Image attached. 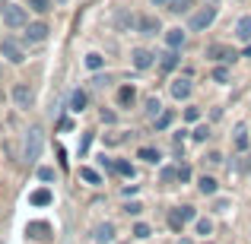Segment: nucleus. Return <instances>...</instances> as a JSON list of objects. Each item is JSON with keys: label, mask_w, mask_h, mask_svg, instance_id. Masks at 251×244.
I'll list each match as a JSON object with an SVG mask.
<instances>
[{"label": "nucleus", "mask_w": 251, "mask_h": 244, "mask_svg": "<svg viewBox=\"0 0 251 244\" xmlns=\"http://www.w3.org/2000/svg\"><path fill=\"white\" fill-rule=\"evenodd\" d=\"M42 143H45V133H42V127H32L29 130V136H25V153H23V159L25 162H38V155H42Z\"/></svg>", "instance_id": "1"}, {"label": "nucleus", "mask_w": 251, "mask_h": 244, "mask_svg": "<svg viewBox=\"0 0 251 244\" xmlns=\"http://www.w3.org/2000/svg\"><path fill=\"white\" fill-rule=\"evenodd\" d=\"M3 22L10 25V29H25V25H29L25 6H19V3H3Z\"/></svg>", "instance_id": "2"}, {"label": "nucleus", "mask_w": 251, "mask_h": 244, "mask_svg": "<svg viewBox=\"0 0 251 244\" xmlns=\"http://www.w3.org/2000/svg\"><path fill=\"white\" fill-rule=\"evenodd\" d=\"M213 19H216V6H213V3L201 6V10L191 16V32H203V29H210V25H213Z\"/></svg>", "instance_id": "3"}, {"label": "nucleus", "mask_w": 251, "mask_h": 244, "mask_svg": "<svg viewBox=\"0 0 251 244\" xmlns=\"http://www.w3.org/2000/svg\"><path fill=\"white\" fill-rule=\"evenodd\" d=\"M0 54H3L10 64H23V61H25V54H23V44H19L16 38H3V42H0Z\"/></svg>", "instance_id": "4"}, {"label": "nucleus", "mask_w": 251, "mask_h": 244, "mask_svg": "<svg viewBox=\"0 0 251 244\" xmlns=\"http://www.w3.org/2000/svg\"><path fill=\"white\" fill-rule=\"evenodd\" d=\"M188 219H194V206H178V209H172V213H169L172 232H181V225H184Z\"/></svg>", "instance_id": "5"}, {"label": "nucleus", "mask_w": 251, "mask_h": 244, "mask_svg": "<svg viewBox=\"0 0 251 244\" xmlns=\"http://www.w3.org/2000/svg\"><path fill=\"white\" fill-rule=\"evenodd\" d=\"M13 102H16L19 108H32V102H35V92H32L25 83H19V86H13Z\"/></svg>", "instance_id": "6"}, {"label": "nucleus", "mask_w": 251, "mask_h": 244, "mask_svg": "<svg viewBox=\"0 0 251 244\" xmlns=\"http://www.w3.org/2000/svg\"><path fill=\"white\" fill-rule=\"evenodd\" d=\"M207 57H210V61H235V57H239V51H235V48H226V44H210V48H207Z\"/></svg>", "instance_id": "7"}, {"label": "nucleus", "mask_w": 251, "mask_h": 244, "mask_svg": "<svg viewBox=\"0 0 251 244\" xmlns=\"http://www.w3.org/2000/svg\"><path fill=\"white\" fill-rule=\"evenodd\" d=\"M153 61H156V54H153V51H147V48H137L134 54H130V64H134L137 70H150V67H153Z\"/></svg>", "instance_id": "8"}, {"label": "nucleus", "mask_w": 251, "mask_h": 244, "mask_svg": "<svg viewBox=\"0 0 251 244\" xmlns=\"http://www.w3.org/2000/svg\"><path fill=\"white\" fill-rule=\"evenodd\" d=\"M159 29H162V22L156 16H140L137 19V32H140V35H156Z\"/></svg>", "instance_id": "9"}, {"label": "nucleus", "mask_w": 251, "mask_h": 244, "mask_svg": "<svg viewBox=\"0 0 251 244\" xmlns=\"http://www.w3.org/2000/svg\"><path fill=\"white\" fill-rule=\"evenodd\" d=\"M48 222H29V225H25V235H29V238H35V241H45L48 238Z\"/></svg>", "instance_id": "10"}, {"label": "nucleus", "mask_w": 251, "mask_h": 244, "mask_svg": "<svg viewBox=\"0 0 251 244\" xmlns=\"http://www.w3.org/2000/svg\"><path fill=\"white\" fill-rule=\"evenodd\" d=\"M25 38H29V42H45V38H48V25L45 22H32V25H25Z\"/></svg>", "instance_id": "11"}, {"label": "nucleus", "mask_w": 251, "mask_h": 244, "mask_svg": "<svg viewBox=\"0 0 251 244\" xmlns=\"http://www.w3.org/2000/svg\"><path fill=\"white\" fill-rule=\"evenodd\" d=\"M96 241H99V244H111V241H115V225H111V222L96 225Z\"/></svg>", "instance_id": "12"}, {"label": "nucleus", "mask_w": 251, "mask_h": 244, "mask_svg": "<svg viewBox=\"0 0 251 244\" xmlns=\"http://www.w3.org/2000/svg\"><path fill=\"white\" fill-rule=\"evenodd\" d=\"M232 143H235V149H239V153H245L248 149V127H235V133H232Z\"/></svg>", "instance_id": "13"}, {"label": "nucleus", "mask_w": 251, "mask_h": 244, "mask_svg": "<svg viewBox=\"0 0 251 244\" xmlns=\"http://www.w3.org/2000/svg\"><path fill=\"white\" fill-rule=\"evenodd\" d=\"M235 35L242 38V42H251V16H242L239 25H235Z\"/></svg>", "instance_id": "14"}, {"label": "nucleus", "mask_w": 251, "mask_h": 244, "mask_svg": "<svg viewBox=\"0 0 251 244\" xmlns=\"http://www.w3.org/2000/svg\"><path fill=\"white\" fill-rule=\"evenodd\" d=\"M166 42H169V48L178 51V48L184 44V32H181V29H169V32H166Z\"/></svg>", "instance_id": "15"}, {"label": "nucleus", "mask_w": 251, "mask_h": 244, "mask_svg": "<svg viewBox=\"0 0 251 244\" xmlns=\"http://www.w3.org/2000/svg\"><path fill=\"white\" fill-rule=\"evenodd\" d=\"M172 95H175V98H188L191 95V83L188 80H175V83H172Z\"/></svg>", "instance_id": "16"}, {"label": "nucleus", "mask_w": 251, "mask_h": 244, "mask_svg": "<svg viewBox=\"0 0 251 244\" xmlns=\"http://www.w3.org/2000/svg\"><path fill=\"white\" fill-rule=\"evenodd\" d=\"M134 98H137V89H134V86H124V89L118 92V105H124V108H127V105H134Z\"/></svg>", "instance_id": "17"}, {"label": "nucleus", "mask_w": 251, "mask_h": 244, "mask_svg": "<svg viewBox=\"0 0 251 244\" xmlns=\"http://www.w3.org/2000/svg\"><path fill=\"white\" fill-rule=\"evenodd\" d=\"M175 64H178V54H175V48H169L166 54H159V67H162V70H175Z\"/></svg>", "instance_id": "18"}, {"label": "nucleus", "mask_w": 251, "mask_h": 244, "mask_svg": "<svg viewBox=\"0 0 251 244\" xmlns=\"http://www.w3.org/2000/svg\"><path fill=\"white\" fill-rule=\"evenodd\" d=\"M197 187H201V194H216V187H220V184H216V177L203 175L201 181H197Z\"/></svg>", "instance_id": "19"}, {"label": "nucleus", "mask_w": 251, "mask_h": 244, "mask_svg": "<svg viewBox=\"0 0 251 244\" xmlns=\"http://www.w3.org/2000/svg\"><path fill=\"white\" fill-rule=\"evenodd\" d=\"M29 200H32V206H48V203H51V190H45V187H42V190H35Z\"/></svg>", "instance_id": "20"}, {"label": "nucleus", "mask_w": 251, "mask_h": 244, "mask_svg": "<svg viewBox=\"0 0 251 244\" xmlns=\"http://www.w3.org/2000/svg\"><path fill=\"white\" fill-rule=\"evenodd\" d=\"M83 108H86V92L76 89L74 95H70V111H83Z\"/></svg>", "instance_id": "21"}, {"label": "nucleus", "mask_w": 251, "mask_h": 244, "mask_svg": "<svg viewBox=\"0 0 251 244\" xmlns=\"http://www.w3.org/2000/svg\"><path fill=\"white\" fill-rule=\"evenodd\" d=\"M137 159H143V162H156V159H159V149H153V146H140V149H137Z\"/></svg>", "instance_id": "22"}, {"label": "nucleus", "mask_w": 251, "mask_h": 244, "mask_svg": "<svg viewBox=\"0 0 251 244\" xmlns=\"http://www.w3.org/2000/svg\"><path fill=\"white\" fill-rule=\"evenodd\" d=\"M194 6V0H169V10L172 13H188Z\"/></svg>", "instance_id": "23"}, {"label": "nucleus", "mask_w": 251, "mask_h": 244, "mask_svg": "<svg viewBox=\"0 0 251 244\" xmlns=\"http://www.w3.org/2000/svg\"><path fill=\"white\" fill-rule=\"evenodd\" d=\"M102 64H105L102 54H86V67L89 70H102Z\"/></svg>", "instance_id": "24"}, {"label": "nucleus", "mask_w": 251, "mask_h": 244, "mask_svg": "<svg viewBox=\"0 0 251 244\" xmlns=\"http://www.w3.org/2000/svg\"><path fill=\"white\" fill-rule=\"evenodd\" d=\"M172 121H175V114H172V111H162V114L156 117V130H166Z\"/></svg>", "instance_id": "25"}, {"label": "nucleus", "mask_w": 251, "mask_h": 244, "mask_svg": "<svg viewBox=\"0 0 251 244\" xmlns=\"http://www.w3.org/2000/svg\"><path fill=\"white\" fill-rule=\"evenodd\" d=\"M115 171H118V175H124V177H134V175H137L130 162H115Z\"/></svg>", "instance_id": "26"}, {"label": "nucleus", "mask_w": 251, "mask_h": 244, "mask_svg": "<svg viewBox=\"0 0 251 244\" xmlns=\"http://www.w3.org/2000/svg\"><path fill=\"white\" fill-rule=\"evenodd\" d=\"M29 10H35V13H48V10H51V0H29Z\"/></svg>", "instance_id": "27"}, {"label": "nucleus", "mask_w": 251, "mask_h": 244, "mask_svg": "<svg viewBox=\"0 0 251 244\" xmlns=\"http://www.w3.org/2000/svg\"><path fill=\"white\" fill-rule=\"evenodd\" d=\"M150 235H153V232H150V225H143V222H140V225H134V238H140V241H147V238H150Z\"/></svg>", "instance_id": "28"}, {"label": "nucleus", "mask_w": 251, "mask_h": 244, "mask_svg": "<svg viewBox=\"0 0 251 244\" xmlns=\"http://www.w3.org/2000/svg\"><path fill=\"white\" fill-rule=\"evenodd\" d=\"M80 177H83V181H89V184H99V181H102V177H99L92 168H80Z\"/></svg>", "instance_id": "29"}, {"label": "nucleus", "mask_w": 251, "mask_h": 244, "mask_svg": "<svg viewBox=\"0 0 251 244\" xmlns=\"http://www.w3.org/2000/svg\"><path fill=\"white\" fill-rule=\"evenodd\" d=\"M147 111H150L153 117H159V114H162V105H159V98H150V102H147Z\"/></svg>", "instance_id": "30"}, {"label": "nucleus", "mask_w": 251, "mask_h": 244, "mask_svg": "<svg viewBox=\"0 0 251 244\" xmlns=\"http://www.w3.org/2000/svg\"><path fill=\"white\" fill-rule=\"evenodd\" d=\"M210 232H213V222H210V219H201V222H197V235H210Z\"/></svg>", "instance_id": "31"}, {"label": "nucleus", "mask_w": 251, "mask_h": 244, "mask_svg": "<svg viewBox=\"0 0 251 244\" xmlns=\"http://www.w3.org/2000/svg\"><path fill=\"white\" fill-rule=\"evenodd\" d=\"M213 80H216V83H229V70H226V67H216V70H213Z\"/></svg>", "instance_id": "32"}, {"label": "nucleus", "mask_w": 251, "mask_h": 244, "mask_svg": "<svg viewBox=\"0 0 251 244\" xmlns=\"http://www.w3.org/2000/svg\"><path fill=\"white\" fill-rule=\"evenodd\" d=\"M162 181H166V184L178 181V168H162Z\"/></svg>", "instance_id": "33"}, {"label": "nucleus", "mask_w": 251, "mask_h": 244, "mask_svg": "<svg viewBox=\"0 0 251 244\" xmlns=\"http://www.w3.org/2000/svg\"><path fill=\"white\" fill-rule=\"evenodd\" d=\"M178 181H191V165H178Z\"/></svg>", "instance_id": "34"}, {"label": "nucleus", "mask_w": 251, "mask_h": 244, "mask_svg": "<svg viewBox=\"0 0 251 244\" xmlns=\"http://www.w3.org/2000/svg\"><path fill=\"white\" fill-rule=\"evenodd\" d=\"M38 177L42 181H54V168H38Z\"/></svg>", "instance_id": "35"}, {"label": "nucleus", "mask_w": 251, "mask_h": 244, "mask_svg": "<svg viewBox=\"0 0 251 244\" xmlns=\"http://www.w3.org/2000/svg\"><path fill=\"white\" fill-rule=\"evenodd\" d=\"M124 209H127L130 216H140V213H143V203H127V206H124Z\"/></svg>", "instance_id": "36"}, {"label": "nucleus", "mask_w": 251, "mask_h": 244, "mask_svg": "<svg viewBox=\"0 0 251 244\" xmlns=\"http://www.w3.org/2000/svg\"><path fill=\"white\" fill-rule=\"evenodd\" d=\"M207 136H210L207 127H197V130H194V140H207Z\"/></svg>", "instance_id": "37"}, {"label": "nucleus", "mask_w": 251, "mask_h": 244, "mask_svg": "<svg viewBox=\"0 0 251 244\" xmlns=\"http://www.w3.org/2000/svg\"><path fill=\"white\" fill-rule=\"evenodd\" d=\"M184 117H188V121H197V117H201V111H197V108H188V111H184Z\"/></svg>", "instance_id": "38"}, {"label": "nucleus", "mask_w": 251, "mask_h": 244, "mask_svg": "<svg viewBox=\"0 0 251 244\" xmlns=\"http://www.w3.org/2000/svg\"><path fill=\"white\" fill-rule=\"evenodd\" d=\"M207 162H210V165H220V162H223V155H220V153H210V155H207Z\"/></svg>", "instance_id": "39"}, {"label": "nucleus", "mask_w": 251, "mask_h": 244, "mask_svg": "<svg viewBox=\"0 0 251 244\" xmlns=\"http://www.w3.org/2000/svg\"><path fill=\"white\" fill-rule=\"evenodd\" d=\"M153 3H156V6H162V3H169V0H153Z\"/></svg>", "instance_id": "40"}, {"label": "nucleus", "mask_w": 251, "mask_h": 244, "mask_svg": "<svg viewBox=\"0 0 251 244\" xmlns=\"http://www.w3.org/2000/svg\"><path fill=\"white\" fill-rule=\"evenodd\" d=\"M210 3H220V0H210Z\"/></svg>", "instance_id": "41"}, {"label": "nucleus", "mask_w": 251, "mask_h": 244, "mask_svg": "<svg viewBox=\"0 0 251 244\" xmlns=\"http://www.w3.org/2000/svg\"><path fill=\"white\" fill-rule=\"evenodd\" d=\"M0 76H3V70H0Z\"/></svg>", "instance_id": "42"}]
</instances>
